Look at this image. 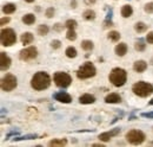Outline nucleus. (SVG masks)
<instances>
[{"instance_id": "19", "label": "nucleus", "mask_w": 153, "mask_h": 147, "mask_svg": "<svg viewBox=\"0 0 153 147\" xmlns=\"http://www.w3.org/2000/svg\"><path fill=\"white\" fill-rule=\"evenodd\" d=\"M34 21H35V15L32 13H27L22 17V23L26 25H32V24H34Z\"/></svg>"}, {"instance_id": "3", "label": "nucleus", "mask_w": 153, "mask_h": 147, "mask_svg": "<svg viewBox=\"0 0 153 147\" xmlns=\"http://www.w3.org/2000/svg\"><path fill=\"white\" fill-rule=\"evenodd\" d=\"M132 90L136 95L140 96V97H146L149 95H151L153 93V86L147 83V82H137L133 87H132Z\"/></svg>"}, {"instance_id": "24", "label": "nucleus", "mask_w": 153, "mask_h": 147, "mask_svg": "<svg viewBox=\"0 0 153 147\" xmlns=\"http://www.w3.org/2000/svg\"><path fill=\"white\" fill-rule=\"evenodd\" d=\"M65 53H66V56H67L69 58H76V48H73V46H69V48L66 49Z\"/></svg>"}, {"instance_id": "9", "label": "nucleus", "mask_w": 153, "mask_h": 147, "mask_svg": "<svg viewBox=\"0 0 153 147\" xmlns=\"http://www.w3.org/2000/svg\"><path fill=\"white\" fill-rule=\"evenodd\" d=\"M37 56H38V50L35 46L25 48L19 52V57L22 61H31V59H34Z\"/></svg>"}, {"instance_id": "20", "label": "nucleus", "mask_w": 153, "mask_h": 147, "mask_svg": "<svg viewBox=\"0 0 153 147\" xmlns=\"http://www.w3.org/2000/svg\"><path fill=\"white\" fill-rule=\"evenodd\" d=\"M67 145V140L66 139H53L48 143V146H65Z\"/></svg>"}, {"instance_id": "40", "label": "nucleus", "mask_w": 153, "mask_h": 147, "mask_svg": "<svg viewBox=\"0 0 153 147\" xmlns=\"http://www.w3.org/2000/svg\"><path fill=\"white\" fill-rule=\"evenodd\" d=\"M14 134H18V132H11V133H9V134H8V135H7L6 138H9L11 135H14Z\"/></svg>"}, {"instance_id": "17", "label": "nucleus", "mask_w": 153, "mask_h": 147, "mask_svg": "<svg viewBox=\"0 0 153 147\" xmlns=\"http://www.w3.org/2000/svg\"><path fill=\"white\" fill-rule=\"evenodd\" d=\"M114 51H115V53H117L118 56L123 57V56H125V53L127 52V45H126L125 43H120V44H118V45L115 46Z\"/></svg>"}, {"instance_id": "31", "label": "nucleus", "mask_w": 153, "mask_h": 147, "mask_svg": "<svg viewBox=\"0 0 153 147\" xmlns=\"http://www.w3.org/2000/svg\"><path fill=\"white\" fill-rule=\"evenodd\" d=\"M66 38L69 40H76V33L74 30H69L67 33H66Z\"/></svg>"}, {"instance_id": "5", "label": "nucleus", "mask_w": 153, "mask_h": 147, "mask_svg": "<svg viewBox=\"0 0 153 147\" xmlns=\"http://www.w3.org/2000/svg\"><path fill=\"white\" fill-rule=\"evenodd\" d=\"M0 40L4 46H11V45L15 44V42H17L15 32L12 29H2L1 34H0Z\"/></svg>"}, {"instance_id": "34", "label": "nucleus", "mask_w": 153, "mask_h": 147, "mask_svg": "<svg viewBox=\"0 0 153 147\" xmlns=\"http://www.w3.org/2000/svg\"><path fill=\"white\" fill-rule=\"evenodd\" d=\"M51 45H52V48H53V49H59V48H60V45H61V43H60V40L56 39V40H52Z\"/></svg>"}, {"instance_id": "1", "label": "nucleus", "mask_w": 153, "mask_h": 147, "mask_svg": "<svg viewBox=\"0 0 153 147\" xmlns=\"http://www.w3.org/2000/svg\"><path fill=\"white\" fill-rule=\"evenodd\" d=\"M51 84V77L45 71H39L34 74V76L31 80V86L34 90H45Z\"/></svg>"}, {"instance_id": "30", "label": "nucleus", "mask_w": 153, "mask_h": 147, "mask_svg": "<svg viewBox=\"0 0 153 147\" xmlns=\"http://www.w3.org/2000/svg\"><path fill=\"white\" fill-rule=\"evenodd\" d=\"M65 26H66L69 30H74L76 27V21L74 19H69V20L65 23Z\"/></svg>"}, {"instance_id": "39", "label": "nucleus", "mask_w": 153, "mask_h": 147, "mask_svg": "<svg viewBox=\"0 0 153 147\" xmlns=\"http://www.w3.org/2000/svg\"><path fill=\"white\" fill-rule=\"evenodd\" d=\"M95 2V0H85V4L86 5H89V4H94Z\"/></svg>"}, {"instance_id": "14", "label": "nucleus", "mask_w": 153, "mask_h": 147, "mask_svg": "<svg viewBox=\"0 0 153 147\" xmlns=\"http://www.w3.org/2000/svg\"><path fill=\"white\" fill-rule=\"evenodd\" d=\"M105 102L106 103H119V102H121V97L119 94L112 93L105 97Z\"/></svg>"}, {"instance_id": "16", "label": "nucleus", "mask_w": 153, "mask_h": 147, "mask_svg": "<svg viewBox=\"0 0 153 147\" xmlns=\"http://www.w3.org/2000/svg\"><path fill=\"white\" fill-rule=\"evenodd\" d=\"M20 39H21V43H22L24 45H28V44H31V43L33 42L34 37H33V34H32L31 32H25V33L21 34Z\"/></svg>"}, {"instance_id": "10", "label": "nucleus", "mask_w": 153, "mask_h": 147, "mask_svg": "<svg viewBox=\"0 0 153 147\" xmlns=\"http://www.w3.org/2000/svg\"><path fill=\"white\" fill-rule=\"evenodd\" d=\"M53 99L56 101L61 102V103H70V102H72V96L69 93H66V91H59V93L53 94Z\"/></svg>"}, {"instance_id": "27", "label": "nucleus", "mask_w": 153, "mask_h": 147, "mask_svg": "<svg viewBox=\"0 0 153 147\" xmlns=\"http://www.w3.org/2000/svg\"><path fill=\"white\" fill-rule=\"evenodd\" d=\"M108 39H111L112 42H118L120 39V33L118 31H111L108 33Z\"/></svg>"}, {"instance_id": "15", "label": "nucleus", "mask_w": 153, "mask_h": 147, "mask_svg": "<svg viewBox=\"0 0 153 147\" xmlns=\"http://www.w3.org/2000/svg\"><path fill=\"white\" fill-rule=\"evenodd\" d=\"M133 69L134 71L137 72H144L146 69H147V63L145 61H137L134 64H133Z\"/></svg>"}, {"instance_id": "22", "label": "nucleus", "mask_w": 153, "mask_h": 147, "mask_svg": "<svg viewBox=\"0 0 153 147\" xmlns=\"http://www.w3.org/2000/svg\"><path fill=\"white\" fill-rule=\"evenodd\" d=\"M134 30H136L138 33H143V32H145V31L147 30V25H146L145 23H143V21H139V23H137V24L134 25Z\"/></svg>"}, {"instance_id": "11", "label": "nucleus", "mask_w": 153, "mask_h": 147, "mask_svg": "<svg viewBox=\"0 0 153 147\" xmlns=\"http://www.w3.org/2000/svg\"><path fill=\"white\" fill-rule=\"evenodd\" d=\"M11 67V58L6 55V52H0V68L2 71L7 70Z\"/></svg>"}, {"instance_id": "41", "label": "nucleus", "mask_w": 153, "mask_h": 147, "mask_svg": "<svg viewBox=\"0 0 153 147\" xmlns=\"http://www.w3.org/2000/svg\"><path fill=\"white\" fill-rule=\"evenodd\" d=\"M25 1H26V2H33L34 0H25Z\"/></svg>"}, {"instance_id": "13", "label": "nucleus", "mask_w": 153, "mask_h": 147, "mask_svg": "<svg viewBox=\"0 0 153 147\" xmlns=\"http://www.w3.org/2000/svg\"><path fill=\"white\" fill-rule=\"evenodd\" d=\"M79 102L81 105H91V103H94L95 102V97L91 94H84L79 97Z\"/></svg>"}, {"instance_id": "6", "label": "nucleus", "mask_w": 153, "mask_h": 147, "mask_svg": "<svg viewBox=\"0 0 153 147\" xmlns=\"http://www.w3.org/2000/svg\"><path fill=\"white\" fill-rule=\"evenodd\" d=\"M53 80L56 82V84L60 88H67L70 87V84L72 83V77L66 74V72H61V71H58L54 74L53 76Z\"/></svg>"}, {"instance_id": "29", "label": "nucleus", "mask_w": 153, "mask_h": 147, "mask_svg": "<svg viewBox=\"0 0 153 147\" xmlns=\"http://www.w3.org/2000/svg\"><path fill=\"white\" fill-rule=\"evenodd\" d=\"M38 138L37 134H27L24 137H19V138H14V141H20V140H31V139H35Z\"/></svg>"}, {"instance_id": "42", "label": "nucleus", "mask_w": 153, "mask_h": 147, "mask_svg": "<svg viewBox=\"0 0 153 147\" xmlns=\"http://www.w3.org/2000/svg\"><path fill=\"white\" fill-rule=\"evenodd\" d=\"M150 105H151V106H153V99L151 100V101H150Z\"/></svg>"}, {"instance_id": "38", "label": "nucleus", "mask_w": 153, "mask_h": 147, "mask_svg": "<svg viewBox=\"0 0 153 147\" xmlns=\"http://www.w3.org/2000/svg\"><path fill=\"white\" fill-rule=\"evenodd\" d=\"M8 21H9V18H2L1 21H0V24H1V25H5V24H7Z\"/></svg>"}, {"instance_id": "2", "label": "nucleus", "mask_w": 153, "mask_h": 147, "mask_svg": "<svg viewBox=\"0 0 153 147\" xmlns=\"http://www.w3.org/2000/svg\"><path fill=\"white\" fill-rule=\"evenodd\" d=\"M110 82L115 87H123L127 81V72L121 68H114L110 76Z\"/></svg>"}, {"instance_id": "23", "label": "nucleus", "mask_w": 153, "mask_h": 147, "mask_svg": "<svg viewBox=\"0 0 153 147\" xmlns=\"http://www.w3.org/2000/svg\"><path fill=\"white\" fill-rule=\"evenodd\" d=\"M82 15H84V18H85L86 20H93V19L95 18V12L92 11V10H86V11L82 13Z\"/></svg>"}, {"instance_id": "32", "label": "nucleus", "mask_w": 153, "mask_h": 147, "mask_svg": "<svg viewBox=\"0 0 153 147\" xmlns=\"http://www.w3.org/2000/svg\"><path fill=\"white\" fill-rule=\"evenodd\" d=\"M144 10H145V12H147V13H153V2L146 4Z\"/></svg>"}, {"instance_id": "36", "label": "nucleus", "mask_w": 153, "mask_h": 147, "mask_svg": "<svg viewBox=\"0 0 153 147\" xmlns=\"http://www.w3.org/2000/svg\"><path fill=\"white\" fill-rule=\"evenodd\" d=\"M141 116H143V118H147V119H153V112H150V113H141Z\"/></svg>"}, {"instance_id": "12", "label": "nucleus", "mask_w": 153, "mask_h": 147, "mask_svg": "<svg viewBox=\"0 0 153 147\" xmlns=\"http://www.w3.org/2000/svg\"><path fill=\"white\" fill-rule=\"evenodd\" d=\"M120 133V128H115V129H112L110 132H105V133H101L99 135V140L101 141H110L112 137H115Z\"/></svg>"}, {"instance_id": "8", "label": "nucleus", "mask_w": 153, "mask_h": 147, "mask_svg": "<svg viewBox=\"0 0 153 147\" xmlns=\"http://www.w3.org/2000/svg\"><path fill=\"white\" fill-rule=\"evenodd\" d=\"M126 139L128 143H131L133 145H140L145 141V134L141 131L132 129L126 134Z\"/></svg>"}, {"instance_id": "18", "label": "nucleus", "mask_w": 153, "mask_h": 147, "mask_svg": "<svg viewBox=\"0 0 153 147\" xmlns=\"http://www.w3.org/2000/svg\"><path fill=\"white\" fill-rule=\"evenodd\" d=\"M132 13H133V8H132V6H130V5H124V6H123V8H121V15H123L124 18H128V17H131V15H132Z\"/></svg>"}, {"instance_id": "25", "label": "nucleus", "mask_w": 153, "mask_h": 147, "mask_svg": "<svg viewBox=\"0 0 153 147\" xmlns=\"http://www.w3.org/2000/svg\"><path fill=\"white\" fill-rule=\"evenodd\" d=\"M81 48L85 51H91L93 49V43L91 40H82L81 42Z\"/></svg>"}, {"instance_id": "21", "label": "nucleus", "mask_w": 153, "mask_h": 147, "mask_svg": "<svg viewBox=\"0 0 153 147\" xmlns=\"http://www.w3.org/2000/svg\"><path fill=\"white\" fill-rule=\"evenodd\" d=\"M15 5L14 4H6V5H4V7H2V12L4 13H6V14H11V13H13L14 11H15Z\"/></svg>"}, {"instance_id": "7", "label": "nucleus", "mask_w": 153, "mask_h": 147, "mask_svg": "<svg viewBox=\"0 0 153 147\" xmlns=\"http://www.w3.org/2000/svg\"><path fill=\"white\" fill-rule=\"evenodd\" d=\"M17 86H18L17 77L12 74H7L1 80V89L4 91H12L13 89L17 88Z\"/></svg>"}, {"instance_id": "4", "label": "nucleus", "mask_w": 153, "mask_h": 147, "mask_svg": "<svg viewBox=\"0 0 153 147\" xmlns=\"http://www.w3.org/2000/svg\"><path fill=\"white\" fill-rule=\"evenodd\" d=\"M97 70L94 68V65L91 62H86L84 65H81L78 71H76V77L79 80H86V78H91L95 75Z\"/></svg>"}, {"instance_id": "37", "label": "nucleus", "mask_w": 153, "mask_h": 147, "mask_svg": "<svg viewBox=\"0 0 153 147\" xmlns=\"http://www.w3.org/2000/svg\"><path fill=\"white\" fill-rule=\"evenodd\" d=\"M111 19H112V10H110L108 11V13H107V17H106V23H111Z\"/></svg>"}, {"instance_id": "35", "label": "nucleus", "mask_w": 153, "mask_h": 147, "mask_svg": "<svg viewBox=\"0 0 153 147\" xmlns=\"http://www.w3.org/2000/svg\"><path fill=\"white\" fill-rule=\"evenodd\" d=\"M146 40H147V43L153 44V31H151L150 33H147V36H146Z\"/></svg>"}, {"instance_id": "26", "label": "nucleus", "mask_w": 153, "mask_h": 147, "mask_svg": "<svg viewBox=\"0 0 153 147\" xmlns=\"http://www.w3.org/2000/svg\"><path fill=\"white\" fill-rule=\"evenodd\" d=\"M48 31H50V29H48L47 25L41 24V25H39V27H38V33H39L40 36H46V34L48 33Z\"/></svg>"}, {"instance_id": "33", "label": "nucleus", "mask_w": 153, "mask_h": 147, "mask_svg": "<svg viewBox=\"0 0 153 147\" xmlns=\"http://www.w3.org/2000/svg\"><path fill=\"white\" fill-rule=\"evenodd\" d=\"M45 14H46V17H47V18H52V17H53V14H54V8H53V7L47 8Z\"/></svg>"}, {"instance_id": "28", "label": "nucleus", "mask_w": 153, "mask_h": 147, "mask_svg": "<svg viewBox=\"0 0 153 147\" xmlns=\"http://www.w3.org/2000/svg\"><path fill=\"white\" fill-rule=\"evenodd\" d=\"M145 48H146V44H145L144 39H139V40L136 43V45H134V49H136L137 51H144Z\"/></svg>"}]
</instances>
